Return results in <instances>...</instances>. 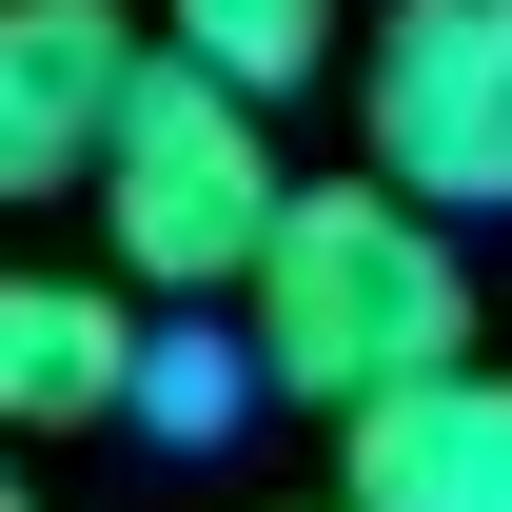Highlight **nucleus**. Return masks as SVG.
Masks as SVG:
<instances>
[{
  "mask_svg": "<svg viewBox=\"0 0 512 512\" xmlns=\"http://www.w3.org/2000/svg\"><path fill=\"white\" fill-rule=\"evenodd\" d=\"M237 335L276 355V394H296V414H375L394 375H453V355H473V256H453V197H414L394 158L296 178L276 256L237 276Z\"/></svg>",
  "mask_w": 512,
  "mask_h": 512,
  "instance_id": "1",
  "label": "nucleus"
},
{
  "mask_svg": "<svg viewBox=\"0 0 512 512\" xmlns=\"http://www.w3.org/2000/svg\"><path fill=\"white\" fill-rule=\"evenodd\" d=\"M79 197H99V256H119L138 296H237L256 256H276V217H296V178H276V99L158 40L119 158H99Z\"/></svg>",
  "mask_w": 512,
  "mask_h": 512,
  "instance_id": "2",
  "label": "nucleus"
},
{
  "mask_svg": "<svg viewBox=\"0 0 512 512\" xmlns=\"http://www.w3.org/2000/svg\"><path fill=\"white\" fill-rule=\"evenodd\" d=\"M355 158L453 217H512V0H394L355 40Z\"/></svg>",
  "mask_w": 512,
  "mask_h": 512,
  "instance_id": "3",
  "label": "nucleus"
},
{
  "mask_svg": "<svg viewBox=\"0 0 512 512\" xmlns=\"http://www.w3.org/2000/svg\"><path fill=\"white\" fill-rule=\"evenodd\" d=\"M138 79H158V40H138L119 0H0V178L20 197L99 178L119 119H138Z\"/></svg>",
  "mask_w": 512,
  "mask_h": 512,
  "instance_id": "4",
  "label": "nucleus"
},
{
  "mask_svg": "<svg viewBox=\"0 0 512 512\" xmlns=\"http://www.w3.org/2000/svg\"><path fill=\"white\" fill-rule=\"evenodd\" d=\"M335 493L355 512H512V355L394 375L375 414H335Z\"/></svg>",
  "mask_w": 512,
  "mask_h": 512,
  "instance_id": "5",
  "label": "nucleus"
},
{
  "mask_svg": "<svg viewBox=\"0 0 512 512\" xmlns=\"http://www.w3.org/2000/svg\"><path fill=\"white\" fill-rule=\"evenodd\" d=\"M138 375H158V335H138V276H0V414L20 434H119Z\"/></svg>",
  "mask_w": 512,
  "mask_h": 512,
  "instance_id": "6",
  "label": "nucleus"
},
{
  "mask_svg": "<svg viewBox=\"0 0 512 512\" xmlns=\"http://www.w3.org/2000/svg\"><path fill=\"white\" fill-rule=\"evenodd\" d=\"M158 40L217 60V79H256V99H296V79L355 40V0H158Z\"/></svg>",
  "mask_w": 512,
  "mask_h": 512,
  "instance_id": "7",
  "label": "nucleus"
},
{
  "mask_svg": "<svg viewBox=\"0 0 512 512\" xmlns=\"http://www.w3.org/2000/svg\"><path fill=\"white\" fill-rule=\"evenodd\" d=\"M335 512H355V493H335Z\"/></svg>",
  "mask_w": 512,
  "mask_h": 512,
  "instance_id": "8",
  "label": "nucleus"
}]
</instances>
